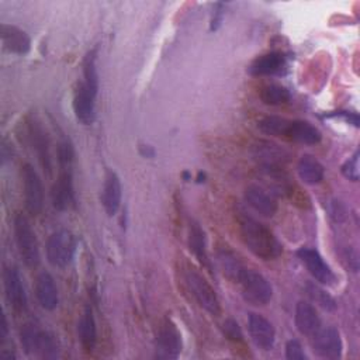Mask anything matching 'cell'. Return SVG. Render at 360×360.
I'll return each instance as SVG.
<instances>
[{
    "label": "cell",
    "instance_id": "6da1fadb",
    "mask_svg": "<svg viewBox=\"0 0 360 360\" xmlns=\"http://www.w3.org/2000/svg\"><path fill=\"white\" fill-rule=\"evenodd\" d=\"M238 228L245 246L263 260H273L283 252V246L276 235L263 222L242 214L238 219Z\"/></svg>",
    "mask_w": 360,
    "mask_h": 360
},
{
    "label": "cell",
    "instance_id": "7a4b0ae2",
    "mask_svg": "<svg viewBox=\"0 0 360 360\" xmlns=\"http://www.w3.org/2000/svg\"><path fill=\"white\" fill-rule=\"evenodd\" d=\"M73 146L68 139L58 145V179L52 186L51 198L58 211L68 210L75 201L73 193Z\"/></svg>",
    "mask_w": 360,
    "mask_h": 360
},
{
    "label": "cell",
    "instance_id": "3957f363",
    "mask_svg": "<svg viewBox=\"0 0 360 360\" xmlns=\"http://www.w3.org/2000/svg\"><path fill=\"white\" fill-rule=\"evenodd\" d=\"M20 340L25 353L42 359H53L59 354L55 338L34 323H25L20 330Z\"/></svg>",
    "mask_w": 360,
    "mask_h": 360
},
{
    "label": "cell",
    "instance_id": "277c9868",
    "mask_svg": "<svg viewBox=\"0 0 360 360\" xmlns=\"http://www.w3.org/2000/svg\"><path fill=\"white\" fill-rule=\"evenodd\" d=\"M240 287L243 298L253 305H266L273 297V287L270 281L255 269L245 266L236 283Z\"/></svg>",
    "mask_w": 360,
    "mask_h": 360
},
{
    "label": "cell",
    "instance_id": "5b68a950",
    "mask_svg": "<svg viewBox=\"0 0 360 360\" xmlns=\"http://www.w3.org/2000/svg\"><path fill=\"white\" fill-rule=\"evenodd\" d=\"M46 259L53 267L63 269L70 264L76 252V239L68 229L52 232L46 240Z\"/></svg>",
    "mask_w": 360,
    "mask_h": 360
},
{
    "label": "cell",
    "instance_id": "8992f818",
    "mask_svg": "<svg viewBox=\"0 0 360 360\" xmlns=\"http://www.w3.org/2000/svg\"><path fill=\"white\" fill-rule=\"evenodd\" d=\"M14 236L24 263L28 267H37L39 264V248L37 235L28 218L21 212L14 218Z\"/></svg>",
    "mask_w": 360,
    "mask_h": 360
},
{
    "label": "cell",
    "instance_id": "52a82bcc",
    "mask_svg": "<svg viewBox=\"0 0 360 360\" xmlns=\"http://www.w3.org/2000/svg\"><path fill=\"white\" fill-rule=\"evenodd\" d=\"M186 284L197 304L211 315H219L221 304L211 284L195 270L186 273Z\"/></svg>",
    "mask_w": 360,
    "mask_h": 360
},
{
    "label": "cell",
    "instance_id": "ba28073f",
    "mask_svg": "<svg viewBox=\"0 0 360 360\" xmlns=\"http://www.w3.org/2000/svg\"><path fill=\"white\" fill-rule=\"evenodd\" d=\"M21 179L25 207L31 214L37 215L44 208V187L41 177L32 165L25 163L21 167Z\"/></svg>",
    "mask_w": 360,
    "mask_h": 360
},
{
    "label": "cell",
    "instance_id": "9c48e42d",
    "mask_svg": "<svg viewBox=\"0 0 360 360\" xmlns=\"http://www.w3.org/2000/svg\"><path fill=\"white\" fill-rule=\"evenodd\" d=\"M181 333L176 323L166 318L159 326L156 338V356L163 359H176L181 352Z\"/></svg>",
    "mask_w": 360,
    "mask_h": 360
},
{
    "label": "cell",
    "instance_id": "30bf717a",
    "mask_svg": "<svg viewBox=\"0 0 360 360\" xmlns=\"http://www.w3.org/2000/svg\"><path fill=\"white\" fill-rule=\"evenodd\" d=\"M297 256L307 267L308 273L323 285H333L336 283V276L330 266L323 260L321 253L312 248H301L297 252Z\"/></svg>",
    "mask_w": 360,
    "mask_h": 360
},
{
    "label": "cell",
    "instance_id": "8fae6325",
    "mask_svg": "<svg viewBox=\"0 0 360 360\" xmlns=\"http://www.w3.org/2000/svg\"><path fill=\"white\" fill-rule=\"evenodd\" d=\"M314 352L323 359H339L342 356L343 343L340 333L333 326L319 328L312 336Z\"/></svg>",
    "mask_w": 360,
    "mask_h": 360
},
{
    "label": "cell",
    "instance_id": "7c38bea8",
    "mask_svg": "<svg viewBox=\"0 0 360 360\" xmlns=\"http://www.w3.org/2000/svg\"><path fill=\"white\" fill-rule=\"evenodd\" d=\"M248 330L253 343L259 349L264 352H269L273 349L276 342V329L266 316L256 312L249 314Z\"/></svg>",
    "mask_w": 360,
    "mask_h": 360
},
{
    "label": "cell",
    "instance_id": "4fadbf2b",
    "mask_svg": "<svg viewBox=\"0 0 360 360\" xmlns=\"http://www.w3.org/2000/svg\"><path fill=\"white\" fill-rule=\"evenodd\" d=\"M4 294L8 304L18 312L25 311L28 298L20 271L15 267H6L3 273Z\"/></svg>",
    "mask_w": 360,
    "mask_h": 360
},
{
    "label": "cell",
    "instance_id": "5bb4252c",
    "mask_svg": "<svg viewBox=\"0 0 360 360\" xmlns=\"http://www.w3.org/2000/svg\"><path fill=\"white\" fill-rule=\"evenodd\" d=\"M252 155L263 169H280L290 158L284 148L270 141H257L252 146Z\"/></svg>",
    "mask_w": 360,
    "mask_h": 360
},
{
    "label": "cell",
    "instance_id": "9a60e30c",
    "mask_svg": "<svg viewBox=\"0 0 360 360\" xmlns=\"http://www.w3.org/2000/svg\"><path fill=\"white\" fill-rule=\"evenodd\" d=\"M96 97L91 89H89L83 82H80L75 90L73 96V111L77 118L84 125H90L96 117Z\"/></svg>",
    "mask_w": 360,
    "mask_h": 360
},
{
    "label": "cell",
    "instance_id": "2e32d148",
    "mask_svg": "<svg viewBox=\"0 0 360 360\" xmlns=\"http://www.w3.org/2000/svg\"><path fill=\"white\" fill-rule=\"evenodd\" d=\"M245 201L257 214L267 218L273 217L278 210V204L274 197L257 184H249L245 188Z\"/></svg>",
    "mask_w": 360,
    "mask_h": 360
},
{
    "label": "cell",
    "instance_id": "e0dca14e",
    "mask_svg": "<svg viewBox=\"0 0 360 360\" xmlns=\"http://www.w3.org/2000/svg\"><path fill=\"white\" fill-rule=\"evenodd\" d=\"M0 38L3 48L15 55H25L31 49V38L21 28L11 24L0 25Z\"/></svg>",
    "mask_w": 360,
    "mask_h": 360
},
{
    "label": "cell",
    "instance_id": "ac0fdd59",
    "mask_svg": "<svg viewBox=\"0 0 360 360\" xmlns=\"http://www.w3.org/2000/svg\"><path fill=\"white\" fill-rule=\"evenodd\" d=\"M28 136L31 139L32 148L35 149V153H37L44 170L51 173L52 159H51V152H49V139H48L45 129L42 128L41 122H38L37 120H31L28 122Z\"/></svg>",
    "mask_w": 360,
    "mask_h": 360
},
{
    "label": "cell",
    "instance_id": "d6986e66",
    "mask_svg": "<svg viewBox=\"0 0 360 360\" xmlns=\"http://www.w3.org/2000/svg\"><path fill=\"white\" fill-rule=\"evenodd\" d=\"M121 181L118 174L114 170H107L104 176V184L101 191V202L105 210V212L112 217L117 214L120 205H121Z\"/></svg>",
    "mask_w": 360,
    "mask_h": 360
},
{
    "label": "cell",
    "instance_id": "ffe728a7",
    "mask_svg": "<svg viewBox=\"0 0 360 360\" xmlns=\"http://www.w3.org/2000/svg\"><path fill=\"white\" fill-rule=\"evenodd\" d=\"M284 138L304 145H316L322 139L321 131L308 121L290 120Z\"/></svg>",
    "mask_w": 360,
    "mask_h": 360
},
{
    "label": "cell",
    "instance_id": "44dd1931",
    "mask_svg": "<svg viewBox=\"0 0 360 360\" xmlns=\"http://www.w3.org/2000/svg\"><path fill=\"white\" fill-rule=\"evenodd\" d=\"M35 297L39 302V305L46 309V311H53L58 304H59V294H58V287L55 284L53 277L42 271L38 274L35 280Z\"/></svg>",
    "mask_w": 360,
    "mask_h": 360
},
{
    "label": "cell",
    "instance_id": "7402d4cb",
    "mask_svg": "<svg viewBox=\"0 0 360 360\" xmlns=\"http://www.w3.org/2000/svg\"><path fill=\"white\" fill-rule=\"evenodd\" d=\"M294 322L298 332L305 336H312L321 328V318L315 307L307 301L297 302Z\"/></svg>",
    "mask_w": 360,
    "mask_h": 360
},
{
    "label": "cell",
    "instance_id": "603a6c76",
    "mask_svg": "<svg viewBox=\"0 0 360 360\" xmlns=\"http://www.w3.org/2000/svg\"><path fill=\"white\" fill-rule=\"evenodd\" d=\"M285 65V56L278 51H271L264 55L257 56L248 68L252 76H267L274 75L283 69Z\"/></svg>",
    "mask_w": 360,
    "mask_h": 360
},
{
    "label": "cell",
    "instance_id": "cb8c5ba5",
    "mask_svg": "<svg viewBox=\"0 0 360 360\" xmlns=\"http://www.w3.org/2000/svg\"><path fill=\"white\" fill-rule=\"evenodd\" d=\"M297 173L305 184L315 186L323 180L325 167L315 156L305 153L297 162Z\"/></svg>",
    "mask_w": 360,
    "mask_h": 360
},
{
    "label": "cell",
    "instance_id": "d4e9b609",
    "mask_svg": "<svg viewBox=\"0 0 360 360\" xmlns=\"http://www.w3.org/2000/svg\"><path fill=\"white\" fill-rule=\"evenodd\" d=\"M77 335L79 340L86 352H91L97 342V328L90 307H86L80 319L77 322Z\"/></svg>",
    "mask_w": 360,
    "mask_h": 360
},
{
    "label": "cell",
    "instance_id": "484cf974",
    "mask_svg": "<svg viewBox=\"0 0 360 360\" xmlns=\"http://www.w3.org/2000/svg\"><path fill=\"white\" fill-rule=\"evenodd\" d=\"M188 246L190 250L194 253L195 259L205 267H211L210 264V259L207 255V248H205V236H204V231L201 229V226L197 222H191L190 224V229H188Z\"/></svg>",
    "mask_w": 360,
    "mask_h": 360
},
{
    "label": "cell",
    "instance_id": "4316f807",
    "mask_svg": "<svg viewBox=\"0 0 360 360\" xmlns=\"http://www.w3.org/2000/svg\"><path fill=\"white\" fill-rule=\"evenodd\" d=\"M291 98V94L287 87L270 83L260 89V100L267 105H283L287 104Z\"/></svg>",
    "mask_w": 360,
    "mask_h": 360
},
{
    "label": "cell",
    "instance_id": "83f0119b",
    "mask_svg": "<svg viewBox=\"0 0 360 360\" xmlns=\"http://www.w3.org/2000/svg\"><path fill=\"white\" fill-rule=\"evenodd\" d=\"M218 263L219 267L226 278H229L232 283H236L239 274L245 269V264L229 250H221L218 253Z\"/></svg>",
    "mask_w": 360,
    "mask_h": 360
},
{
    "label": "cell",
    "instance_id": "f1b7e54d",
    "mask_svg": "<svg viewBox=\"0 0 360 360\" xmlns=\"http://www.w3.org/2000/svg\"><path fill=\"white\" fill-rule=\"evenodd\" d=\"M288 118L278 117V115H267L263 117L257 122V128L266 134V135H273V136H283L285 135V129L288 125Z\"/></svg>",
    "mask_w": 360,
    "mask_h": 360
},
{
    "label": "cell",
    "instance_id": "f546056e",
    "mask_svg": "<svg viewBox=\"0 0 360 360\" xmlns=\"http://www.w3.org/2000/svg\"><path fill=\"white\" fill-rule=\"evenodd\" d=\"M89 89L94 93L98 91V73L96 68V49H91L86 53L83 59V80Z\"/></svg>",
    "mask_w": 360,
    "mask_h": 360
},
{
    "label": "cell",
    "instance_id": "4dcf8cb0",
    "mask_svg": "<svg viewBox=\"0 0 360 360\" xmlns=\"http://www.w3.org/2000/svg\"><path fill=\"white\" fill-rule=\"evenodd\" d=\"M307 291L308 295L311 297V300L318 304L319 307H322L326 311H333L336 308V302L333 300L332 295H329L323 288H321L319 285L314 284V283H308L307 284Z\"/></svg>",
    "mask_w": 360,
    "mask_h": 360
},
{
    "label": "cell",
    "instance_id": "1f68e13d",
    "mask_svg": "<svg viewBox=\"0 0 360 360\" xmlns=\"http://www.w3.org/2000/svg\"><path fill=\"white\" fill-rule=\"evenodd\" d=\"M359 150H356L343 165H342V174L352 181H357L360 177V169H359Z\"/></svg>",
    "mask_w": 360,
    "mask_h": 360
},
{
    "label": "cell",
    "instance_id": "d6a6232c",
    "mask_svg": "<svg viewBox=\"0 0 360 360\" xmlns=\"http://www.w3.org/2000/svg\"><path fill=\"white\" fill-rule=\"evenodd\" d=\"M224 335L232 340V342H242L243 340V333L239 326V323L235 319H226L222 325Z\"/></svg>",
    "mask_w": 360,
    "mask_h": 360
},
{
    "label": "cell",
    "instance_id": "836d02e7",
    "mask_svg": "<svg viewBox=\"0 0 360 360\" xmlns=\"http://www.w3.org/2000/svg\"><path fill=\"white\" fill-rule=\"evenodd\" d=\"M285 357L288 360H305L307 359V356L302 350V346L297 339H290L285 343Z\"/></svg>",
    "mask_w": 360,
    "mask_h": 360
},
{
    "label": "cell",
    "instance_id": "e575fe53",
    "mask_svg": "<svg viewBox=\"0 0 360 360\" xmlns=\"http://www.w3.org/2000/svg\"><path fill=\"white\" fill-rule=\"evenodd\" d=\"M224 18V4L222 3H217L214 10H212V15H211V22H210V30L211 31H217L222 22Z\"/></svg>",
    "mask_w": 360,
    "mask_h": 360
},
{
    "label": "cell",
    "instance_id": "d590c367",
    "mask_svg": "<svg viewBox=\"0 0 360 360\" xmlns=\"http://www.w3.org/2000/svg\"><path fill=\"white\" fill-rule=\"evenodd\" d=\"M8 335V323H7V318L6 314L1 312V322H0V338L1 340H4Z\"/></svg>",
    "mask_w": 360,
    "mask_h": 360
}]
</instances>
